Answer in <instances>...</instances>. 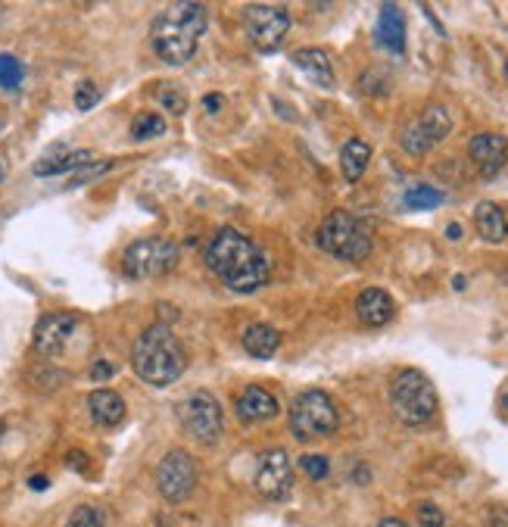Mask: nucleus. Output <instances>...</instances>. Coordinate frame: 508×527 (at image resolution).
<instances>
[{"label": "nucleus", "mask_w": 508, "mask_h": 527, "mask_svg": "<svg viewBox=\"0 0 508 527\" xmlns=\"http://www.w3.org/2000/svg\"><path fill=\"white\" fill-rule=\"evenodd\" d=\"M484 527H508V509L505 505H490L484 515Z\"/></svg>", "instance_id": "33"}, {"label": "nucleus", "mask_w": 508, "mask_h": 527, "mask_svg": "<svg viewBox=\"0 0 508 527\" xmlns=\"http://www.w3.org/2000/svg\"><path fill=\"white\" fill-rule=\"evenodd\" d=\"M159 101H162V107H166L168 112H175V116H181V112H185V97H181L175 88H162Z\"/></svg>", "instance_id": "31"}, {"label": "nucleus", "mask_w": 508, "mask_h": 527, "mask_svg": "<svg viewBox=\"0 0 508 527\" xmlns=\"http://www.w3.org/2000/svg\"><path fill=\"white\" fill-rule=\"evenodd\" d=\"M378 527H408V524L402 522V518H384V522H380Z\"/></svg>", "instance_id": "38"}, {"label": "nucleus", "mask_w": 508, "mask_h": 527, "mask_svg": "<svg viewBox=\"0 0 508 527\" xmlns=\"http://www.w3.org/2000/svg\"><path fill=\"white\" fill-rule=\"evenodd\" d=\"M0 181H4V163H0Z\"/></svg>", "instance_id": "42"}, {"label": "nucleus", "mask_w": 508, "mask_h": 527, "mask_svg": "<svg viewBox=\"0 0 508 527\" xmlns=\"http://www.w3.org/2000/svg\"><path fill=\"white\" fill-rule=\"evenodd\" d=\"M356 315L362 325L384 328L387 321L397 315V303H393L390 293L380 291V287H365V291L356 297Z\"/></svg>", "instance_id": "16"}, {"label": "nucleus", "mask_w": 508, "mask_h": 527, "mask_svg": "<svg viewBox=\"0 0 508 527\" xmlns=\"http://www.w3.org/2000/svg\"><path fill=\"white\" fill-rule=\"evenodd\" d=\"M178 265V247L168 237H140L122 253V269L129 278H159Z\"/></svg>", "instance_id": "7"}, {"label": "nucleus", "mask_w": 508, "mask_h": 527, "mask_svg": "<svg viewBox=\"0 0 508 527\" xmlns=\"http://www.w3.org/2000/svg\"><path fill=\"white\" fill-rule=\"evenodd\" d=\"M465 284H468V281H465L462 275H455V278H453V287H455V291H465Z\"/></svg>", "instance_id": "40"}, {"label": "nucleus", "mask_w": 508, "mask_h": 527, "mask_svg": "<svg viewBox=\"0 0 508 527\" xmlns=\"http://www.w3.org/2000/svg\"><path fill=\"white\" fill-rule=\"evenodd\" d=\"M88 409L101 427H116L125 418V399L116 390H94L88 397Z\"/></svg>", "instance_id": "21"}, {"label": "nucleus", "mask_w": 508, "mask_h": 527, "mask_svg": "<svg viewBox=\"0 0 508 527\" xmlns=\"http://www.w3.org/2000/svg\"><path fill=\"white\" fill-rule=\"evenodd\" d=\"M116 375V365H112L110 359H97L94 365H91V381H107V378Z\"/></svg>", "instance_id": "34"}, {"label": "nucleus", "mask_w": 508, "mask_h": 527, "mask_svg": "<svg viewBox=\"0 0 508 527\" xmlns=\"http://www.w3.org/2000/svg\"><path fill=\"white\" fill-rule=\"evenodd\" d=\"M75 328H79V315L75 312H47L34 325V350L44 356H60Z\"/></svg>", "instance_id": "13"}, {"label": "nucleus", "mask_w": 508, "mask_h": 527, "mask_svg": "<svg viewBox=\"0 0 508 527\" xmlns=\"http://www.w3.org/2000/svg\"><path fill=\"white\" fill-rule=\"evenodd\" d=\"M94 163L91 150H66V147H53L47 150V157H41L34 163V175L38 178H51V175H66V172H81Z\"/></svg>", "instance_id": "17"}, {"label": "nucleus", "mask_w": 508, "mask_h": 527, "mask_svg": "<svg viewBox=\"0 0 508 527\" xmlns=\"http://www.w3.org/2000/svg\"><path fill=\"white\" fill-rule=\"evenodd\" d=\"M97 101H101V91H97V84L94 81H81L79 91H75V107H79V110H91Z\"/></svg>", "instance_id": "30"}, {"label": "nucleus", "mask_w": 508, "mask_h": 527, "mask_svg": "<svg viewBox=\"0 0 508 527\" xmlns=\"http://www.w3.org/2000/svg\"><path fill=\"white\" fill-rule=\"evenodd\" d=\"M468 157L484 178H496L508 163V140L496 131H484L468 140Z\"/></svg>", "instance_id": "14"}, {"label": "nucleus", "mask_w": 508, "mask_h": 527, "mask_svg": "<svg viewBox=\"0 0 508 527\" xmlns=\"http://www.w3.org/2000/svg\"><path fill=\"white\" fill-rule=\"evenodd\" d=\"M134 375L140 381L153 384V388H166V384L178 381L187 369V353L181 340L168 325H150L144 334L134 340L131 350Z\"/></svg>", "instance_id": "3"}, {"label": "nucleus", "mask_w": 508, "mask_h": 527, "mask_svg": "<svg viewBox=\"0 0 508 527\" xmlns=\"http://www.w3.org/2000/svg\"><path fill=\"white\" fill-rule=\"evenodd\" d=\"M503 403H505V409H508V393H505V397H503Z\"/></svg>", "instance_id": "43"}, {"label": "nucleus", "mask_w": 508, "mask_h": 527, "mask_svg": "<svg viewBox=\"0 0 508 527\" xmlns=\"http://www.w3.org/2000/svg\"><path fill=\"white\" fill-rule=\"evenodd\" d=\"M443 203V191L430 185H415L406 191V206L408 209H436Z\"/></svg>", "instance_id": "25"}, {"label": "nucleus", "mask_w": 508, "mask_h": 527, "mask_svg": "<svg viewBox=\"0 0 508 527\" xmlns=\"http://www.w3.org/2000/svg\"><path fill=\"white\" fill-rule=\"evenodd\" d=\"M375 38L380 41V47H387V51L402 53V47H406V16H402V10L397 4L380 6Z\"/></svg>", "instance_id": "18"}, {"label": "nucleus", "mask_w": 508, "mask_h": 527, "mask_svg": "<svg viewBox=\"0 0 508 527\" xmlns=\"http://www.w3.org/2000/svg\"><path fill=\"white\" fill-rule=\"evenodd\" d=\"M474 228H477V235H481V241L503 244L508 237V219H505L503 206H499V203H490V200L477 203L474 206Z\"/></svg>", "instance_id": "20"}, {"label": "nucleus", "mask_w": 508, "mask_h": 527, "mask_svg": "<svg viewBox=\"0 0 508 527\" xmlns=\"http://www.w3.org/2000/svg\"><path fill=\"white\" fill-rule=\"evenodd\" d=\"M371 163V144L362 138H350L340 147V172L347 181H359L365 175V168Z\"/></svg>", "instance_id": "23"}, {"label": "nucleus", "mask_w": 508, "mask_h": 527, "mask_svg": "<svg viewBox=\"0 0 508 527\" xmlns=\"http://www.w3.org/2000/svg\"><path fill=\"white\" fill-rule=\"evenodd\" d=\"M340 412L324 390H302L291 403V431L300 444H312L337 431Z\"/></svg>", "instance_id": "6"}, {"label": "nucleus", "mask_w": 508, "mask_h": 527, "mask_svg": "<svg viewBox=\"0 0 508 527\" xmlns=\"http://www.w3.org/2000/svg\"><path fill=\"white\" fill-rule=\"evenodd\" d=\"M415 527H449V524H446V515H443L440 505L418 503V509H415Z\"/></svg>", "instance_id": "27"}, {"label": "nucleus", "mask_w": 508, "mask_h": 527, "mask_svg": "<svg viewBox=\"0 0 508 527\" xmlns=\"http://www.w3.org/2000/svg\"><path fill=\"white\" fill-rule=\"evenodd\" d=\"M47 484H51V481H47L44 474H34V477H28V487H32V490H44Z\"/></svg>", "instance_id": "37"}, {"label": "nucleus", "mask_w": 508, "mask_h": 527, "mask_svg": "<svg viewBox=\"0 0 508 527\" xmlns=\"http://www.w3.org/2000/svg\"><path fill=\"white\" fill-rule=\"evenodd\" d=\"M446 237H453V241H458V237H462V228H458V225H449V228H446Z\"/></svg>", "instance_id": "39"}, {"label": "nucleus", "mask_w": 508, "mask_h": 527, "mask_svg": "<svg viewBox=\"0 0 508 527\" xmlns=\"http://www.w3.org/2000/svg\"><path fill=\"white\" fill-rule=\"evenodd\" d=\"M244 350L253 356V359H272L274 353H278L281 347V334L274 331L272 325H265V321H256V325H250L244 331Z\"/></svg>", "instance_id": "22"}, {"label": "nucleus", "mask_w": 508, "mask_h": 527, "mask_svg": "<svg viewBox=\"0 0 508 527\" xmlns=\"http://www.w3.org/2000/svg\"><path fill=\"white\" fill-rule=\"evenodd\" d=\"M244 28H246V38L253 41V47L274 51L287 38V32H291V13L274 4H253L244 13Z\"/></svg>", "instance_id": "10"}, {"label": "nucleus", "mask_w": 508, "mask_h": 527, "mask_svg": "<svg viewBox=\"0 0 508 527\" xmlns=\"http://www.w3.org/2000/svg\"><path fill=\"white\" fill-rule=\"evenodd\" d=\"M293 66L300 69L312 84L319 88H334V66H331V56L324 51H315V47H306V51H296L293 56Z\"/></svg>", "instance_id": "19"}, {"label": "nucleus", "mask_w": 508, "mask_h": 527, "mask_svg": "<svg viewBox=\"0 0 508 527\" xmlns=\"http://www.w3.org/2000/svg\"><path fill=\"white\" fill-rule=\"evenodd\" d=\"M25 79L23 60H16L13 53H0V88L4 91H19Z\"/></svg>", "instance_id": "24"}, {"label": "nucleus", "mask_w": 508, "mask_h": 527, "mask_svg": "<svg viewBox=\"0 0 508 527\" xmlns=\"http://www.w3.org/2000/svg\"><path fill=\"white\" fill-rule=\"evenodd\" d=\"M206 32V10L203 4H168L166 10L157 13L150 25V44L162 62L168 66H185L194 60L200 38Z\"/></svg>", "instance_id": "2"}, {"label": "nucleus", "mask_w": 508, "mask_h": 527, "mask_svg": "<svg viewBox=\"0 0 508 527\" xmlns=\"http://www.w3.org/2000/svg\"><path fill=\"white\" fill-rule=\"evenodd\" d=\"M157 490L166 503H185L196 490V462L185 449H172L157 465Z\"/></svg>", "instance_id": "11"}, {"label": "nucleus", "mask_w": 508, "mask_h": 527, "mask_svg": "<svg viewBox=\"0 0 508 527\" xmlns=\"http://www.w3.org/2000/svg\"><path fill=\"white\" fill-rule=\"evenodd\" d=\"M0 440H4V421H0Z\"/></svg>", "instance_id": "41"}, {"label": "nucleus", "mask_w": 508, "mask_h": 527, "mask_svg": "<svg viewBox=\"0 0 508 527\" xmlns=\"http://www.w3.org/2000/svg\"><path fill=\"white\" fill-rule=\"evenodd\" d=\"M175 412H178L181 427L194 440H200V444L209 446L222 437V427H225L222 406H218V399L209 390H190L187 397H181Z\"/></svg>", "instance_id": "8"}, {"label": "nucleus", "mask_w": 508, "mask_h": 527, "mask_svg": "<svg viewBox=\"0 0 508 527\" xmlns=\"http://www.w3.org/2000/svg\"><path fill=\"white\" fill-rule=\"evenodd\" d=\"M315 241L324 253L343 259V263H362L371 256V231L347 209H334L331 216H324Z\"/></svg>", "instance_id": "5"}, {"label": "nucleus", "mask_w": 508, "mask_h": 527, "mask_svg": "<svg viewBox=\"0 0 508 527\" xmlns=\"http://www.w3.org/2000/svg\"><path fill=\"white\" fill-rule=\"evenodd\" d=\"M69 462H75V472H84V465H88V455H81V453H69Z\"/></svg>", "instance_id": "36"}, {"label": "nucleus", "mask_w": 508, "mask_h": 527, "mask_svg": "<svg viewBox=\"0 0 508 527\" xmlns=\"http://www.w3.org/2000/svg\"><path fill=\"white\" fill-rule=\"evenodd\" d=\"M112 166H116V163H91L88 168H81V172L75 175V178H72V185H69V187H79V185H84V181H91V178H97V175L110 172Z\"/></svg>", "instance_id": "32"}, {"label": "nucleus", "mask_w": 508, "mask_h": 527, "mask_svg": "<svg viewBox=\"0 0 508 527\" xmlns=\"http://www.w3.org/2000/svg\"><path fill=\"white\" fill-rule=\"evenodd\" d=\"M166 131V119L157 116V112H144V116L134 119L131 125V138L134 140H147V138H157Z\"/></svg>", "instance_id": "26"}, {"label": "nucleus", "mask_w": 508, "mask_h": 527, "mask_svg": "<svg viewBox=\"0 0 508 527\" xmlns=\"http://www.w3.org/2000/svg\"><path fill=\"white\" fill-rule=\"evenodd\" d=\"M222 103H225V97H222V94H206V97H203V107H206L209 112L222 110Z\"/></svg>", "instance_id": "35"}, {"label": "nucleus", "mask_w": 508, "mask_h": 527, "mask_svg": "<svg viewBox=\"0 0 508 527\" xmlns=\"http://www.w3.org/2000/svg\"><path fill=\"white\" fill-rule=\"evenodd\" d=\"M436 390L434 381L418 369H402L390 381V409L402 425L421 427L436 416Z\"/></svg>", "instance_id": "4"}, {"label": "nucleus", "mask_w": 508, "mask_h": 527, "mask_svg": "<svg viewBox=\"0 0 508 527\" xmlns=\"http://www.w3.org/2000/svg\"><path fill=\"white\" fill-rule=\"evenodd\" d=\"M256 484L259 496H265L268 503H281L291 496L293 490V462L284 449H268V453L259 459L256 465Z\"/></svg>", "instance_id": "12"}, {"label": "nucleus", "mask_w": 508, "mask_h": 527, "mask_svg": "<svg viewBox=\"0 0 508 527\" xmlns=\"http://www.w3.org/2000/svg\"><path fill=\"white\" fill-rule=\"evenodd\" d=\"M203 259H206L209 272L235 293H256L272 275V265H268L265 253L259 250V244H253L237 228L216 231Z\"/></svg>", "instance_id": "1"}, {"label": "nucleus", "mask_w": 508, "mask_h": 527, "mask_svg": "<svg viewBox=\"0 0 508 527\" xmlns=\"http://www.w3.org/2000/svg\"><path fill=\"white\" fill-rule=\"evenodd\" d=\"M505 79H508V62H505Z\"/></svg>", "instance_id": "44"}, {"label": "nucleus", "mask_w": 508, "mask_h": 527, "mask_svg": "<svg viewBox=\"0 0 508 527\" xmlns=\"http://www.w3.org/2000/svg\"><path fill=\"white\" fill-rule=\"evenodd\" d=\"M235 406H237V416H241V421H246V425H263V421L278 418V412H281L274 393L265 388H256V384L246 388L241 397H237Z\"/></svg>", "instance_id": "15"}, {"label": "nucleus", "mask_w": 508, "mask_h": 527, "mask_svg": "<svg viewBox=\"0 0 508 527\" xmlns=\"http://www.w3.org/2000/svg\"><path fill=\"white\" fill-rule=\"evenodd\" d=\"M300 468L306 472L312 481H324V477L331 474V462L328 455H302L300 459Z\"/></svg>", "instance_id": "29"}, {"label": "nucleus", "mask_w": 508, "mask_h": 527, "mask_svg": "<svg viewBox=\"0 0 508 527\" xmlns=\"http://www.w3.org/2000/svg\"><path fill=\"white\" fill-rule=\"evenodd\" d=\"M453 131V119H449V110L440 107V103H430L412 119V122L402 129L399 144L408 157H427L443 138Z\"/></svg>", "instance_id": "9"}, {"label": "nucleus", "mask_w": 508, "mask_h": 527, "mask_svg": "<svg viewBox=\"0 0 508 527\" xmlns=\"http://www.w3.org/2000/svg\"><path fill=\"white\" fill-rule=\"evenodd\" d=\"M66 527H103V512L94 509V505H79Z\"/></svg>", "instance_id": "28"}]
</instances>
